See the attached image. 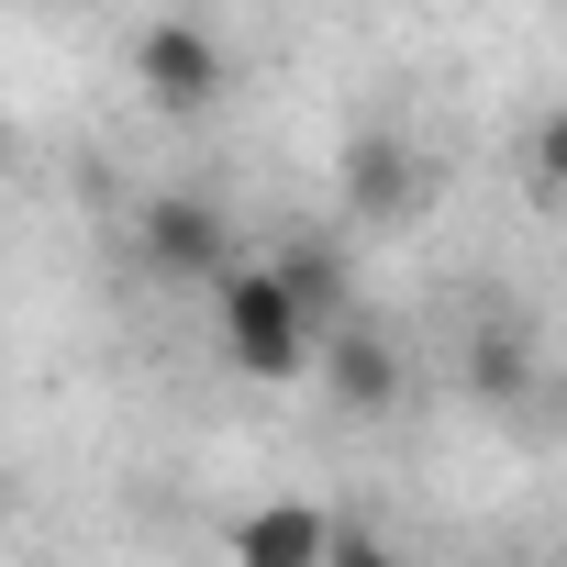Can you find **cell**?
<instances>
[{"instance_id": "1", "label": "cell", "mask_w": 567, "mask_h": 567, "mask_svg": "<svg viewBox=\"0 0 567 567\" xmlns=\"http://www.w3.org/2000/svg\"><path fill=\"white\" fill-rule=\"evenodd\" d=\"M212 323H223V357L245 368V379H301L312 368V346H323V323L301 312V290L278 267H223L212 278Z\"/></svg>"}, {"instance_id": "2", "label": "cell", "mask_w": 567, "mask_h": 567, "mask_svg": "<svg viewBox=\"0 0 567 567\" xmlns=\"http://www.w3.org/2000/svg\"><path fill=\"white\" fill-rule=\"evenodd\" d=\"M134 256H145V278H178V290H200V278H223V267H234L223 212H212L200 189H156V200L134 212Z\"/></svg>"}, {"instance_id": "3", "label": "cell", "mask_w": 567, "mask_h": 567, "mask_svg": "<svg viewBox=\"0 0 567 567\" xmlns=\"http://www.w3.org/2000/svg\"><path fill=\"white\" fill-rule=\"evenodd\" d=\"M346 212H368V223H401V212H423V189H434V167L390 134V123H368V134H346Z\"/></svg>"}, {"instance_id": "4", "label": "cell", "mask_w": 567, "mask_h": 567, "mask_svg": "<svg viewBox=\"0 0 567 567\" xmlns=\"http://www.w3.org/2000/svg\"><path fill=\"white\" fill-rule=\"evenodd\" d=\"M134 79H145V101H156V112H200V101L223 90V45H212L200 23H145Z\"/></svg>"}, {"instance_id": "5", "label": "cell", "mask_w": 567, "mask_h": 567, "mask_svg": "<svg viewBox=\"0 0 567 567\" xmlns=\"http://www.w3.org/2000/svg\"><path fill=\"white\" fill-rule=\"evenodd\" d=\"M312 357H323V390H334L346 412H390V401H401V357H390L368 323H323Z\"/></svg>"}, {"instance_id": "6", "label": "cell", "mask_w": 567, "mask_h": 567, "mask_svg": "<svg viewBox=\"0 0 567 567\" xmlns=\"http://www.w3.org/2000/svg\"><path fill=\"white\" fill-rule=\"evenodd\" d=\"M234 556L245 567H334V523L323 512H245L234 523Z\"/></svg>"}, {"instance_id": "7", "label": "cell", "mask_w": 567, "mask_h": 567, "mask_svg": "<svg viewBox=\"0 0 567 567\" xmlns=\"http://www.w3.org/2000/svg\"><path fill=\"white\" fill-rule=\"evenodd\" d=\"M523 368H534V357H523V334H512V323H478V346H467L478 401H512V390H523Z\"/></svg>"}, {"instance_id": "8", "label": "cell", "mask_w": 567, "mask_h": 567, "mask_svg": "<svg viewBox=\"0 0 567 567\" xmlns=\"http://www.w3.org/2000/svg\"><path fill=\"white\" fill-rule=\"evenodd\" d=\"M278 278L301 290V312H312V323H334V312H346V267H334L323 245H290V256H278Z\"/></svg>"}, {"instance_id": "9", "label": "cell", "mask_w": 567, "mask_h": 567, "mask_svg": "<svg viewBox=\"0 0 567 567\" xmlns=\"http://www.w3.org/2000/svg\"><path fill=\"white\" fill-rule=\"evenodd\" d=\"M534 178L567 200V112H545V123H534Z\"/></svg>"}, {"instance_id": "10", "label": "cell", "mask_w": 567, "mask_h": 567, "mask_svg": "<svg viewBox=\"0 0 567 567\" xmlns=\"http://www.w3.org/2000/svg\"><path fill=\"white\" fill-rule=\"evenodd\" d=\"M0 167H12V123H0Z\"/></svg>"}]
</instances>
